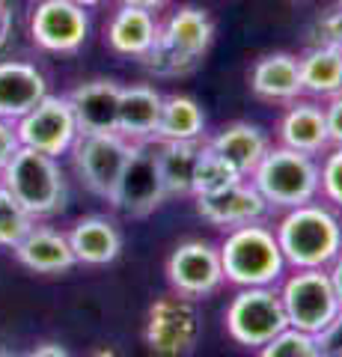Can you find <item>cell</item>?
Returning <instances> with one entry per match:
<instances>
[{
    "mask_svg": "<svg viewBox=\"0 0 342 357\" xmlns=\"http://www.w3.org/2000/svg\"><path fill=\"white\" fill-rule=\"evenodd\" d=\"M212 39L215 24L205 9L182 6L167 18V24L158 27V39L143 54V63L161 77L187 75L200 66L205 51L212 48Z\"/></svg>",
    "mask_w": 342,
    "mask_h": 357,
    "instance_id": "1",
    "label": "cell"
},
{
    "mask_svg": "<svg viewBox=\"0 0 342 357\" xmlns=\"http://www.w3.org/2000/svg\"><path fill=\"white\" fill-rule=\"evenodd\" d=\"M283 259L295 268H325L342 253V227L325 206H297L277 229Z\"/></svg>",
    "mask_w": 342,
    "mask_h": 357,
    "instance_id": "2",
    "label": "cell"
},
{
    "mask_svg": "<svg viewBox=\"0 0 342 357\" xmlns=\"http://www.w3.org/2000/svg\"><path fill=\"white\" fill-rule=\"evenodd\" d=\"M250 178V185L265 197L268 206L297 208L316 199L318 188H322V167L316 164L313 155L280 146L262 155Z\"/></svg>",
    "mask_w": 342,
    "mask_h": 357,
    "instance_id": "3",
    "label": "cell"
},
{
    "mask_svg": "<svg viewBox=\"0 0 342 357\" xmlns=\"http://www.w3.org/2000/svg\"><path fill=\"white\" fill-rule=\"evenodd\" d=\"M220 265H224V280L247 289L277 283L286 259L271 229L259 223H244L226 236L220 248Z\"/></svg>",
    "mask_w": 342,
    "mask_h": 357,
    "instance_id": "4",
    "label": "cell"
},
{
    "mask_svg": "<svg viewBox=\"0 0 342 357\" xmlns=\"http://www.w3.org/2000/svg\"><path fill=\"white\" fill-rule=\"evenodd\" d=\"M3 188L24 206L33 218L54 215L65 206V178L57 158L21 146L3 170Z\"/></svg>",
    "mask_w": 342,
    "mask_h": 357,
    "instance_id": "5",
    "label": "cell"
},
{
    "mask_svg": "<svg viewBox=\"0 0 342 357\" xmlns=\"http://www.w3.org/2000/svg\"><path fill=\"white\" fill-rule=\"evenodd\" d=\"M280 301L289 328L313 333V337L322 333L342 310L325 268H297V274L286 280Z\"/></svg>",
    "mask_w": 342,
    "mask_h": 357,
    "instance_id": "6",
    "label": "cell"
},
{
    "mask_svg": "<svg viewBox=\"0 0 342 357\" xmlns=\"http://www.w3.org/2000/svg\"><path fill=\"white\" fill-rule=\"evenodd\" d=\"M289 328L280 292L271 286H247L233 298L226 310V331L238 345L262 349Z\"/></svg>",
    "mask_w": 342,
    "mask_h": 357,
    "instance_id": "7",
    "label": "cell"
},
{
    "mask_svg": "<svg viewBox=\"0 0 342 357\" xmlns=\"http://www.w3.org/2000/svg\"><path fill=\"white\" fill-rule=\"evenodd\" d=\"M200 310L191 298L170 295L149 307L146 319V345L158 357H187L200 342Z\"/></svg>",
    "mask_w": 342,
    "mask_h": 357,
    "instance_id": "8",
    "label": "cell"
},
{
    "mask_svg": "<svg viewBox=\"0 0 342 357\" xmlns=\"http://www.w3.org/2000/svg\"><path fill=\"white\" fill-rule=\"evenodd\" d=\"M164 199H167V191H164V178L158 170L155 146H152V140L134 143L131 158H128L125 170L119 176V182L107 203L128 218H146Z\"/></svg>",
    "mask_w": 342,
    "mask_h": 357,
    "instance_id": "9",
    "label": "cell"
},
{
    "mask_svg": "<svg viewBox=\"0 0 342 357\" xmlns=\"http://www.w3.org/2000/svg\"><path fill=\"white\" fill-rule=\"evenodd\" d=\"M134 143L123 137L119 131H104V134H78L75 140V167L84 178V185L93 194L110 199L114 188L123 176L125 164L131 158Z\"/></svg>",
    "mask_w": 342,
    "mask_h": 357,
    "instance_id": "10",
    "label": "cell"
},
{
    "mask_svg": "<svg viewBox=\"0 0 342 357\" xmlns=\"http://www.w3.org/2000/svg\"><path fill=\"white\" fill-rule=\"evenodd\" d=\"M18 143L27 149L45 152L51 158L65 155L78 140V122L65 96H45L42 102L15 122Z\"/></svg>",
    "mask_w": 342,
    "mask_h": 357,
    "instance_id": "11",
    "label": "cell"
},
{
    "mask_svg": "<svg viewBox=\"0 0 342 357\" xmlns=\"http://www.w3.org/2000/svg\"><path fill=\"white\" fill-rule=\"evenodd\" d=\"M30 36L51 54H75L90 36V13L72 0H39L30 15Z\"/></svg>",
    "mask_w": 342,
    "mask_h": 357,
    "instance_id": "12",
    "label": "cell"
},
{
    "mask_svg": "<svg viewBox=\"0 0 342 357\" xmlns=\"http://www.w3.org/2000/svg\"><path fill=\"white\" fill-rule=\"evenodd\" d=\"M167 277L173 289L185 298H205L224 283L220 250L208 241H185L173 250L167 262Z\"/></svg>",
    "mask_w": 342,
    "mask_h": 357,
    "instance_id": "13",
    "label": "cell"
},
{
    "mask_svg": "<svg viewBox=\"0 0 342 357\" xmlns=\"http://www.w3.org/2000/svg\"><path fill=\"white\" fill-rule=\"evenodd\" d=\"M196 211H200L208 223H215V227L235 229V227H244V223L262 220L265 211H268V203H265V197L256 188L241 178V182L229 185L217 194L196 197Z\"/></svg>",
    "mask_w": 342,
    "mask_h": 357,
    "instance_id": "14",
    "label": "cell"
},
{
    "mask_svg": "<svg viewBox=\"0 0 342 357\" xmlns=\"http://www.w3.org/2000/svg\"><path fill=\"white\" fill-rule=\"evenodd\" d=\"M119 93L123 86L107 77L98 81H86L75 86L69 96L75 122H78V134H104L116 131V116H119Z\"/></svg>",
    "mask_w": 342,
    "mask_h": 357,
    "instance_id": "15",
    "label": "cell"
},
{
    "mask_svg": "<svg viewBox=\"0 0 342 357\" xmlns=\"http://www.w3.org/2000/svg\"><path fill=\"white\" fill-rule=\"evenodd\" d=\"M48 96V81L33 63L0 60V119L18 122Z\"/></svg>",
    "mask_w": 342,
    "mask_h": 357,
    "instance_id": "16",
    "label": "cell"
},
{
    "mask_svg": "<svg viewBox=\"0 0 342 357\" xmlns=\"http://www.w3.org/2000/svg\"><path fill=\"white\" fill-rule=\"evenodd\" d=\"M161 105H164V96L155 86H146V84L123 86V93H119L116 131L123 134V137H128L131 143L155 140Z\"/></svg>",
    "mask_w": 342,
    "mask_h": 357,
    "instance_id": "17",
    "label": "cell"
},
{
    "mask_svg": "<svg viewBox=\"0 0 342 357\" xmlns=\"http://www.w3.org/2000/svg\"><path fill=\"white\" fill-rule=\"evenodd\" d=\"M15 256L21 265L36 274H65L78 265L69 236L48 227H33L24 236V241L15 248Z\"/></svg>",
    "mask_w": 342,
    "mask_h": 357,
    "instance_id": "18",
    "label": "cell"
},
{
    "mask_svg": "<svg viewBox=\"0 0 342 357\" xmlns=\"http://www.w3.org/2000/svg\"><path fill=\"white\" fill-rule=\"evenodd\" d=\"M208 149L217 152L241 178H247L253 170H256L262 155L268 152V137L262 134L259 126H250V122H233V126H226L217 137L208 140Z\"/></svg>",
    "mask_w": 342,
    "mask_h": 357,
    "instance_id": "19",
    "label": "cell"
},
{
    "mask_svg": "<svg viewBox=\"0 0 342 357\" xmlns=\"http://www.w3.org/2000/svg\"><path fill=\"white\" fill-rule=\"evenodd\" d=\"M253 93L265 102H297V96L304 93L301 84V63L292 54H268L253 66L250 75Z\"/></svg>",
    "mask_w": 342,
    "mask_h": 357,
    "instance_id": "20",
    "label": "cell"
},
{
    "mask_svg": "<svg viewBox=\"0 0 342 357\" xmlns=\"http://www.w3.org/2000/svg\"><path fill=\"white\" fill-rule=\"evenodd\" d=\"M72 253L81 265H110L123 250V236L107 218H81L69 232Z\"/></svg>",
    "mask_w": 342,
    "mask_h": 357,
    "instance_id": "21",
    "label": "cell"
},
{
    "mask_svg": "<svg viewBox=\"0 0 342 357\" xmlns=\"http://www.w3.org/2000/svg\"><path fill=\"white\" fill-rule=\"evenodd\" d=\"M280 140L283 146L306 152V155L325 152L330 146L325 107H318L313 102H295L280 119Z\"/></svg>",
    "mask_w": 342,
    "mask_h": 357,
    "instance_id": "22",
    "label": "cell"
},
{
    "mask_svg": "<svg viewBox=\"0 0 342 357\" xmlns=\"http://www.w3.org/2000/svg\"><path fill=\"white\" fill-rule=\"evenodd\" d=\"M158 39V21L149 9L119 6V13L107 24L110 48L123 57H143Z\"/></svg>",
    "mask_w": 342,
    "mask_h": 357,
    "instance_id": "23",
    "label": "cell"
},
{
    "mask_svg": "<svg viewBox=\"0 0 342 357\" xmlns=\"http://www.w3.org/2000/svg\"><path fill=\"white\" fill-rule=\"evenodd\" d=\"M200 140H158V170L167 197H187L194 185V167L200 158Z\"/></svg>",
    "mask_w": 342,
    "mask_h": 357,
    "instance_id": "24",
    "label": "cell"
},
{
    "mask_svg": "<svg viewBox=\"0 0 342 357\" xmlns=\"http://www.w3.org/2000/svg\"><path fill=\"white\" fill-rule=\"evenodd\" d=\"M301 63V84L310 96H339L342 93V51L336 45L322 42L318 48H310Z\"/></svg>",
    "mask_w": 342,
    "mask_h": 357,
    "instance_id": "25",
    "label": "cell"
},
{
    "mask_svg": "<svg viewBox=\"0 0 342 357\" xmlns=\"http://www.w3.org/2000/svg\"><path fill=\"white\" fill-rule=\"evenodd\" d=\"M203 131H205V114L191 96L164 98L155 140H200Z\"/></svg>",
    "mask_w": 342,
    "mask_h": 357,
    "instance_id": "26",
    "label": "cell"
},
{
    "mask_svg": "<svg viewBox=\"0 0 342 357\" xmlns=\"http://www.w3.org/2000/svg\"><path fill=\"white\" fill-rule=\"evenodd\" d=\"M241 182V176L229 167L217 152L208 149V143H203L200 149V158H196L194 167V185H191V194L194 197H208V194H217L224 188Z\"/></svg>",
    "mask_w": 342,
    "mask_h": 357,
    "instance_id": "27",
    "label": "cell"
},
{
    "mask_svg": "<svg viewBox=\"0 0 342 357\" xmlns=\"http://www.w3.org/2000/svg\"><path fill=\"white\" fill-rule=\"evenodd\" d=\"M36 218L18 203V199L0 185V248H9L15 250L21 241H24L27 232L36 227L33 223Z\"/></svg>",
    "mask_w": 342,
    "mask_h": 357,
    "instance_id": "28",
    "label": "cell"
},
{
    "mask_svg": "<svg viewBox=\"0 0 342 357\" xmlns=\"http://www.w3.org/2000/svg\"><path fill=\"white\" fill-rule=\"evenodd\" d=\"M259 357H322V351H318V342H316L313 333L286 328L271 342L262 345Z\"/></svg>",
    "mask_w": 342,
    "mask_h": 357,
    "instance_id": "29",
    "label": "cell"
},
{
    "mask_svg": "<svg viewBox=\"0 0 342 357\" xmlns=\"http://www.w3.org/2000/svg\"><path fill=\"white\" fill-rule=\"evenodd\" d=\"M322 191L330 203L342 206V146L330 152L322 167Z\"/></svg>",
    "mask_w": 342,
    "mask_h": 357,
    "instance_id": "30",
    "label": "cell"
},
{
    "mask_svg": "<svg viewBox=\"0 0 342 357\" xmlns=\"http://www.w3.org/2000/svg\"><path fill=\"white\" fill-rule=\"evenodd\" d=\"M316 342L322 357H342V310L322 333H316Z\"/></svg>",
    "mask_w": 342,
    "mask_h": 357,
    "instance_id": "31",
    "label": "cell"
},
{
    "mask_svg": "<svg viewBox=\"0 0 342 357\" xmlns=\"http://www.w3.org/2000/svg\"><path fill=\"white\" fill-rule=\"evenodd\" d=\"M18 149H21V143H18V134H15V122L0 119V170L13 161V155Z\"/></svg>",
    "mask_w": 342,
    "mask_h": 357,
    "instance_id": "32",
    "label": "cell"
},
{
    "mask_svg": "<svg viewBox=\"0 0 342 357\" xmlns=\"http://www.w3.org/2000/svg\"><path fill=\"white\" fill-rule=\"evenodd\" d=\"M325 122H327V137L334 146H342V93L334 96V102L325 107Z\"/></svg>",
    "mask_w": 342,
    "mask_h": 357,
    "instance_id": "33",
    "label": "cell"
},
{
    "mask_svg": "<svg viewBox=\"0 0 342 357\" xmlns=\"http://www.w3.org/2000/svg\"><path fill=\"white\" fill-rule=\"evenodd\" d=\"M322 33H325V42L336 45V48L342 51V9H339V13H334V15H327V18H325Z\"/></svg>",
    "mask_w": 342,
    "mask_h": 357,
    "instance_id": "34",
    "label": "cell"
},
{
    "mask_svg": "<svg viewBox=\"0 0 342 357\" xmlns=\"http://www.w3.org/2000/svg\"><path fill=\"white\" fill-rule=\"evenodd\" d=\"M334 268L327 271V277H330V286H334V295H336V301H339V307H342V253L336 256L334 262H330Z\"/></svg>",
    "mask_w": 342,
    "mask_h": 357,
    "instance_id": "35",
    "label": "cell"
},
{
    "mask_svg": "<svg viewBox=\"0 0 342 357\" xmlns=\"http://www.w3.org/2000/svg\"><path fill=\"white\" fill-rule=\"evenodd\" d=\"M9 30H13V13H9L6 0H0V48L9 42Z\"/></svg>",
    "mask_w": 342,
    "mask_h": 357,
    "instance_id": "36",
    "label": "cell"
},
{
    "mask_svg": "<svg viewBox=\"0 0 342 357\" xmlns=\"http://www.w3.org/2000/svg\"><path fill=\"white\" fill-rule=\"evenodd\" d=\"M24 357H69V351L57 342H45V345H36V349H33L30 354H24Z\"/></svg>",
    "mask_w": 342,
    "mask_h": 357,
    "instance_id": "37",
    "label": "cell"
},
{
    "mask_svg": "<svg viewBox=\"0 0 342 357\" xmlns=\"http://www.w3.org/2000/svg\"><path fill=\"white\" fill-rule=\"evenodd\" d=\"M123 6H137V9H149V13H155V9H161L167 0H119Z\"/></svg>",
    "mask_w": 342,
    "mask_h": 357,
    "instance_id": "38",
    "label": "cell"
},
{
    "mask_svg": "<svg viewBox=\"0 0 342 357\" xmlns=\"http://www.w3.org/2000/svg\"><path fill=\"white\" fill-rule=\"evenodd\" d=\"M90 357H123L119 351H114V349H95Z\"/></svg>",
    "mask_w": 342,
    "mask_h": 357,
    "instance_id": "39",
    "label": "cell"
},
{
    "mask_svg": "<svg viewBox=\"0 0 342 357\" xmlns=\"http://www.w3.org/2000/svg\"><path fill=\"white\" fill-rule=\"evenodd\" d=\"M72 3H78V6H84V9H93V6L102 3V0H72Z\"/></svg>",
    "mask_w": 342,
    "mask_h": 357,
    "instance_id": "40",
    "label": "cell"
},
{
    "mask_svg": "<svg viewBox=\"0 0 342 357\" xmlns=\"http://www.w3.org/2000/svg\"><path fill=\"white\" fill-rule=\"evenodd\" d=\"M0 357H18V354H13V351H3V349H0Z\"/></svg>",
    "mask_w": 342,
    "mask_h": 357,
    "instance_id": "41",
    "label": "cell"
}]
</instances>
